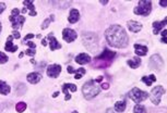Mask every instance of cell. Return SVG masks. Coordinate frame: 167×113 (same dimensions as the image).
<instances>
[{
  "mask_svg": "<svg viewBox=\"0 0 167 113\" xmlns=\"http://www.w3.org/2000/svg\"><path fill=\"white\" fill-rule=\"evenodd\" d=\"M105 38L112 47L124 48L128 45V35L120 25H112L105 32Z\"/></svg>",
  "mask_w": 167,
  "mask_h": 113,
  "instance_id": "obj_1",
  "label": "cell"
},
{
  "mask_svg": "<svg viewBox=\"0 0 167 113\" xmlns=\"http://www.w3.org/2000/svg\"><path fill=\"white\" fill-rule=\"evenodd\" d=\"M99 91H101V88L95 84L93 79L86 82L82 88V93H83V96L85 97V99H92L96 97L97 95L99 94Z\"/></svg>",
  "mask_w": 167,
  "mask_h": 113,
  "instance_id": "obj_2",
  "label": "cell"
},
{
  "mask_svg": "<svg viewBox=\"0 0 167 113\" xmlns=\"http://www.w3.org/2000/svg\"><path fill=\"white\" fill-rule=\"evenodd\" d=\"M98 37L95 33H83V44L85 46L86 48L91 51H96V49L98 48Z\"/></svg>",
  "mask_w": 167,
  "mask_h": 113,
  "instance_id": "obj_3",
  "label": "cell"
},
{
  "mask_svg": "<svg viewBox=\"0 0 167 113\" xmlns=\"http://www.w3.org/2000/svg\"><path fill=\"white\" fill-rule=\"evenodd\" d=\"M152 10V2L148 0H142L134 8L133 12L138 15H149Z\"/></svg>",
  "mask_w": 167,
  "mask_h": 113,
  "instance_id": "obj_4",
  "label": "cell"
},
{
  "mask_svg": "<svg viewBox=\"0 0 167 113\" xmlns=\"http://www.w3.org/2000/svg\"><path fill=\"white\" fill-rule=\"evenodd\" d=\"M129 97L132 99V101H134L136 103H140V102L144 101L145 99L149 97V94L146 91H143L139 89L138 87L132 88V90L129 93Z\"/></svg>",
  "mask_w": 167,
  "mask_h": 113,
  "instance_id": "obj_5",
  "label": "cell"
},
{
  "mask_svg": "<svg viewBox=\"0 0 167 113\" xmlns=\"http://www.w3.org/2000/svg\"><path fill=\"white\" fill-rule=\"evenodd\" d=\"M164 93H165V89H164L162 86H156L154 87L153 89H152L151 91V101L154 103V105H159V102H161V98H162V96L164 95Z\"/></svg>",
  "mask_w": 167,
  "mask_h": 113,
  "instance_id": "obj_6",
  "label": "cell"
},
{
  "mask_svg": "<svg viewBox=\"0 0 167 113\" xmlns=\"http://www.w3.org/2000/svg\"><path fill=\"white\" fill-rule=\"evenodd\" d=\"M116 56V52H114V51H110L108 49H105L104 50V52L102 53L101 56H98L95 58V61H96V64L101 63V62H104V68L107 66V64H106V61H110L113 60V58Z\"/></svg>",
  "mask_w": 167,
  "mask_h": 113,
  "instance_id": "obj_7",
  "label": "cell"
},
{
  "mask_svg": "<svg viewBox=\"0 0 167 113\" xmlns=\"http://www.w3.org/2000/svg\"><path fill=\"white\" fill-rule=\"evenodd\" d=\"M149 65H150V68L154 69V70H161V69L163 68L164 62L158 54H154V56H151Z\"/></svg>",
  "mask_w": 167,
  "mask_h": 113,
  "instance_id": "obj_8",
  "label": "cell"
},
{
  "mask_svg": "<svg viewBox=\"0 0 167 113\" xmlns=\"http://www.w3.org/2000/svg\"><path fill=\"white\" fill-rule=\"evenodd\" d=\"M61 72V66L58 64H51L47 68V75L51 78H57Z\"/></svg>",
  "mask_w": 167,
  "mask_h": 113,
  "instance_id": "obj_9",
  "label": "cell"
},
{
  "mask_svg": "<svg viewBox=\"0 0 167 113\" xmlns=\"http://www.w3.org/2000/svg\"><path fill=\"white\" fill-rule=\"evenodd\" d=\"M62 37L67 42H72L77 39V33L71 28H65L62 30Z\"/></svg>",
  "mask_w": 167,
  "mask_h": 113,
  "instance_id": "obj_10",
  "label": "cell"
},
{
  "mask_svg": "<svg viewBox=\"0 0 167 113\" xmlns=\"http://www.w3.org/2000/svg\"><path fill=\"white\" fill-rule=\"evenodd\" d=\"M9 20H10V22L12 23V27H13L14 30H18V28L22 26L23 23L25 22V18H24L23 15H16V16L11 15V16L9 18Z\"/></svg>",
  "mask_w": 167,
  "mask_h": 113,
  "instance_id": "obj_11",
  "label": "cell"
},
{
  "mask_svg": "<svg viewBox=\"0 0 167 113\" xmlns=\"http://www.w3.org/2000/svg\"><path fill=\"white\" fill-rule=\"evenodd\" d=\"M127 25H128L129 30L132 32V33H138V32H140L142 30V24L136 22V21H128Z\"/></svg>",
  "mask_w": 167,
  "mask_h": 113,
  "instance_id": "obj_12",
  "label": "cell"
},
{
  "mask_svg": "<svg viewBox=\"0 0 167 113\" xmlns=\"http://www.w3.org/2000/svg\"><path fill=\"white\" fill-rule=\"evenodd\" d=\"M91 61V56L87 53H80L75 56V62L79 64H86Z\"/></svg>",
  "mask_w": 167,
  "mask_h": 113,
  "instance_id": "obj_13",
  "label": "cell"
},
{
  "mask_svg": "<svg viewBox=\"0 0 167 113\" xmlns=\"http://www.w3.org/2000/svg\"><path fill=\"white\" fill-rule=\"evenodd\" d=\"M48 39H49V46H50V50L51 51H55V50L57 49H60L61 48V45L57 42V39L53 36V34H49L48 35Z\"/></svg>",
  "mask_w": 167,
  "mask_h": 113,
  "instance_id": "obj_14",
  "label": "cell"
},
{
  "mask_svg": "<svg viewBox=\"0 0 167 113\" xmlns=\"http://www.w3.org/2000/svg\"><path fill=\"white\" fill-rule=\"evenodd\" d=\"M79 20H80V13H79V11L77 9H71L68 21H69L71 24H74V23L78 22Z\"/></svg>",
  "mask_w": 167,
  "mask_h": 113,
  "instance_id": "obj_15",
  "label": "cell"
},
{
  "mask_svg": "<svg viewBox=\"0 0 167 113\" xmlns=\"http://www.w3.org/2000/svg\"><path fill=\"white\" fill-rule=\"evenodd\" d=\"M41 79H42V75H41L39 73H36V72L31 73V74H28V75H27V81H28L31 84L38 83Z\"/></svg>",
  "mask_w": 167,
  "mask_h": 113,
  "instance_id": "obj_16",
  "label": "cell"
},
{
  "mask_svg": "<svg viewBox=\"0 0 167 113\" xmlns=\"http://www.w3.org/2000/svg\"><path fill=\"white\" fill-rule=\"evenodd\" d=\"M167 23V19H164L162 22H154L153 23V28H154V34L157 35L161 32V30L163 28Z\"/></svg>",
  "mask_w": 167,
  "mask_h": 113,
  "instance_id": "obj_17",
  "label": "cell"
},
{
  "mask_svg": "<svg viewBox=\"0 0 167 113\" xmlns=\"http://www.w3.org/2000/svg\"><path fill=\"white\" fill-rule=\"evenodd\" d=\"M134 51H136V56H145L148 53V47L136 44L134 45Z\"/></svg>",
  "mask_w": 167,
  "mask_h": 113,
  "instance_id": "obj_18",
  "label": "cell"
},
{
  "mask_svg": "<svg viewBox=\"0 0 167 113\" xmlns=\"http://www.w3.org/2000/svg\"><path fill=\"white\" fill-rule=\"evenodd\" d=\"M12 39H13V37H12V36H9L4 49L7 50V51H10V52H16V50H18V46H14L12 44V42H11Z\"/></svg>",
  "mask_w": 167,
  "mask_h": 113,
  "instance_id": "obj_19",
  "label": "cell"
},
{
  "mask_svg": "<svg viewBox=\"0 0 167 113\" xmlns=\"http://www.w3.org/2000/svg\"><path fill=\"white\" fill-rule=\"evenodd\" d=\"M11 90V88L8 84L4 82V81H0V94L1 95H8Z\"/></svg>",
  "mask_w": 167,
  "mask_h": 113,
  "instance_id": "obj_20",
  "label": "cell"
},
{
  "mask_svg": "<svg viewBox=\"0 0 167 113\" xmlns=\"http://www.w3.org/2000/svg\"><path fill=\"white\" fill-rule=\"evenodd\" d=\"M140 64H141V59H140V58H138V56H136V58H132V59L128 60V65L132 69L139 68V66H140Z\"/></svg>",
  "mask_w": 167,
  "mask_h": 113,
  "instance_id": "obj_21",
  "label": "cell"
},
{
  "mask_svg": "<svg viewBox=\"0 0 167 113\" xmlns=\"http://www.w3.org/2000/svg\"><path fill=\"white\" fill-rule=\"evenodd\" d=\"M141 81H142V82H144L146 86L150 87L152 85V83L156 81V77H155V75H154V74H152V75H150V76H143V77L141 78Z\"/></svg>",
  "mask_w": 167,
  "mask_h": 113,
  "instance_id": "obj_22",
  "label": "cell"
},
{
  "mask_svg": "<svg viewBox=\"0 0 167 113\" xmlns=\"http://www.w3.org/2000/svg\"><path fill=\"white\" fill-rule=\"evenodd\" d=\"M23 4L26 6L27 9H30V15H31V16H36V12L34 11L35 7H34V4H33L32 1H24Z\"/></svg>",
  "mask_w": 167,
  "mask_h": 113,
  "instance_id": "obj_23",
  "label": "cell"
},
{
  "mask_svg": "<svg viewBox=\"0 0 167 113\" xmlns=\"http://www.w3.org/2000/svg\"><path fill=\"white\" fill-rule=\"evenodd\" d=\"M124 110H126V101H118L115 103V111L124 112Z\"/></svg>",
  "mask_w": 167,
  "mask_h": 113,
  "instance_id": "obj_24",
  "label": "cell"
},
{
  "mask_svg": "<svg viewBox=\"0 0 167 113\" xmlns=\"http://www.w3.org/2000/svg\"><path fill=\"white\" fill-rule=\"evenodd\" d=\"M25 109H26V103H25V102H19V103H16V110L19 113L24 112V111H25Z\"/></svg>",
  "mask_w": 167,
  "mask_h": 113,
  "instance_id": "obj_25",
  "label": "cell"
},
{
  "mask_svg": "<svg viewBox=\"0 0 167 113\" xmlns=\"http://www.w3.org/2000/svg\"><path fill=\"white\" fill-rule=\"evenodd\" d=\"M133 113H146V109L142 105H136L133 109Z\"/></svg>",
  "mask_w": 167,
  "mask_h": 113,
  "instance_id": "obj_26",
  "label": "cell"
},
{
  "mask_svg": "<svg viewBox=\"0 0 167 113\" xmlns=\"http://www.w3.org/2000/svg\"><path fill=\"white\" fill-rule=\"evenodd\" d=\"M74 73H75V79H80L82 76L85 74V69H79V70H74Z\"/></svg>",
  "mask_w": 167,
  "mask_h": 113,
  "instance_id": "obj_27",
  "label": "cell"
},
{
  "mask_svg": "<svg viewBox=\"0 0 167 113\" xmlns=\"http://www.w3.org/2000/svg\"><path fill=\"white\" fill-rule=\"evenodd\" d=\"M62 93H65V95H66V100H69L71 98V95L68 93V87H67L66 84L62 86Z\"/></svg>",
  "mask_w": 167,
  "mask_h": 113,
  "instance_id": "obj_28",
  "label": "cell"
},
{
  "mask_svg": "<svg viewBox=\"0 0 167 113\" xmlns=\"http://www.w3.org/2000/svg\"><path fill=\"white\" fill-rule=\"evenodd\" d=\"M9 60V58L7 56H6V54H4V52H1V51H0V63H6V62H7V61Z\"/></svg>",
  "mask_w": 167,
  "mask_h": 113,
  "instance_id": "obj_29",
  "label": "cell"
},
{
  "mask_svg": "<svg viewBox=\"0 0 167 113\" xmlns=\"http://www.w3.org/2000/svg\"><path fill=\"white\" fill-rule=\"evenodd\" d=\"M50 18H51V19L46 20V21L43 23V25H42V28H43V30H45V28H47V27H48V24H49V22H50V21H54V15H51Z\"/></svg>",
  "mask_w": 167,
  "mask_h": 113,
  "instance_id": "obj_30",
  "label": "cell"
},
{
  "mask_svg": "<svg viewBox=\"0 0 167 113\" xmlns=\"http://www.w3.org/2000/svg\"><path fill=\"white\" fill-rule=\"evenodd\" d=\"M25 53H26L27 56H34V54L36 53V51H35V49H27L26 51H25Z\"/></svg>",
  "mask_w": 167,
  "mask_h": 113,
  "instance_id": "obj_31",
  "label": "cell"
},
{
  "mask_svg": "<svg viewBox=\"0 0 167 113\" xmlns=\"http://www.w3.org/2000/svg\"><path fill=\"white\" fill-rule=\"evenodd\" d=\"M166 30H163V33H162V36H163V38H162V42H164V44H166Z\"/></svg>",
  "mask_w": 167,
  "mask_h": 113,
  "instance_id": "obj_32",
  "label": "cell"
},
{
  "mask_svg": "<svg viewBox=\"0 0 167 113\" xmlns=\"http://www.w3.org/2000/svg\"><path fill=\"white\" fill-rule=\"evenodd\" d=\"M4 9H6V4L4 2H0V14L4 11Z\"/></svg>",
  "mask_w": 167,
  "mask_h": 113,
  "instance_id": "obj_33",
  "label": "cell"
},
{
  "mask_svg": "<svg viewBox=\"0 0 167 113\" xmlns=\"http://www.w3.org/2000/svg\"><path fill=\"white\" fill-rule=\"evenodd\" d=\"M12 37L16 38V39H19V38H20V33H19V32H16V30H14V32L12 33Z\"/></svg>",
  "mask_w": 167,
  "mask_h": 113,
  "instance_id": "obj_34",
  "label": "cell"
},
{
  "mask_svg": "<svg viewBox=\"0 0 167 113\" xmlns=\"http://www.w3.org/2000/svg\"><path fill=\"white\" fill-rule=\"evenodd\" d=\"M27 46H28L31 49H35L36 48V45L33 42H27Z\"/></svg>",
  "mask_w": 167,
  "mask_h": 113,
  "instance_id": "obj_35",
  "label": "cell"
},
{
  "mask_svg": "<svg viewBox=\"0 0 167 113\" xmlns=\"http://www.w3.org/2000/svg\"><path fill=\"white\" fill-rule=\"evenodd\" d=\"M19 14H20V10H19V9H13V10H12L11 15H14V16H16V15H19Z\"/></svg>",
  "mask_w": 167,
  "mask_h": 113,
  "instance_id": "obj_36",
  "label": "cell"
},
{
  "mask_svg": "<svg viewBox=\"0 0 167 113\" xmlns=\"http://www.w3.org/2000/svg\"><path fill=\"white\" fill-rule=\"evenodd\" d=\"M34 37V35L33 34H27L26 36H25V38H24V42H26L27 39H31V38Z\"/></svg>",
  "mask_w": 167,
  "mask_h": 113,
  "instance_id": "obj_37",
  "label": "cell"
},
{
  "mask_svg": "<svg viewBox=\"0 0 167 113\" xmlns=\"http://www.w3.org/2000/svg\"><path fill=\"white\" fill-rule=\"evenodd\" d=\"M102 88H103V89H108V88H109V84L108 83L102 84Z\"/></svg>",
  "mask_w": 167,
  "mask_h": 113,
  "instance_id": "obj_38",
  "label": "cell"
},
{
  "mask_svg": "<svg viewBox=\"0 0 167 113\" xmlns=\"http://www.w3.org/2000/svg\"><path fill=\"white\" fill-rule=\"evenodd\" d=\"M68 73H70V74L74 73V69L72 66H68Z\"/></svg>",
  "mask_w": 167,
  "mask_h": 113,
  "instance_id": "obj_39",
  "label": "cell"
},
{
  "mask_svg": "<svg viewBox=\"0 0 167 113\" xmlns=\"http://www.w3.org/2000/svg\"><path fill=\"white\" fill-rule=\"evenodd\" d=\"M102 79H103V76H98L94 82H95V83H99V82H102Z\"/></svg>",
  "mask_w": 167,
  "mask_h": 113,
  "instance_id": "obj_40",
  "label": "cell"
},
{
  "mask_svg": "<svg viewBox=\"0 0 167 113\" xmlns=\"http://www.w3.org/2000/svg\"><path fill=\"white\" fill-rule=\"evenodd\" d=\"M42 45H43V46H46L47 45V40H46V39H43V40H42Z\"/></svg>",
  "mask_w": 167,
  "mask_h": 113,
  "instance_id": "obj_41",
  "label": "cell"
},
{
  "mask_svg": "<svg viewBox=\"0 0 167 113\" xmlns=\"http://www.w3.org/2000/svg\"><path fill=\"white\" fill-rule=\"evenodd\" d=\"M159 4H161V6H163V7H166V2H164V1H161Z\"/></svg>",
  "mask_w": 167,
  "mask_h": 113,
  "instance_id": "obj_42",
  "label": "cell"
},
{
  "mask_svg": "<svg viewBox=\"0 0 167 113\" xmlns=\"http://www.w3.org/2000/svg\"><path fill=\"white\" fill-rule=\"evenodd\" d=\"M107 113H115V112H114L113 109H108V110H107Z\"/></svg>",
  "mask_w": 167,
  "mask_h": 113,
  "instance_id": "obj_43",
  "label": "cell"
},
{
  "mask_svg": "<svg viewBox=\"0 0 167 113\" xmlns=\"http://www.w3.org/2000/svg\"><path fill=\"white\" fill-rule=\"evenodd\" d=\"M58 95H59V93H58V91H56V93H55V94H54V97H57Z\"/></svg>",
  "mask_w": 167,
  "mask_h": 113,
  "instance_id": "obj_44",
  "label": "cell"
},
{
  "mask_svg": "<svg viewBox=\"0 0 167 113\" xmlns=\"http://www.w3.org/2000/svg\"><path fill=\"white\" fill-rule=\"evenodd\" d=\"M25 12H26V9H25V8H24L23 10H22V13H25Z\"/></svg>",
  "mask_w": 167,
  "mask_h": 113,
  "instance_id": "obj_45",
  "label": "cell"
},
{
  "mask_svg": "<svg viewBox=\"0 0 167 113\" xmlns=\"http://www.w3.org/2000/svg\"><path fill=\"white\" fill-rule=\"evenodd\" d=\"M1 30H2V26H1V22H0V33H1Z\"/></svg>",
  "mask_w": 167,
  "mask_h": 113,
  "instance_id": "obj_46",
  "label": "cell"
},
{
  "mask_svg": "<svg viewBox=\"0 0 167 113\" xmlns=\"http://www.w3.org/2000/svg\"><path fill=\"white\" fill-rule=\"evenodd\" d=\"M72 113H79V112H78V111H73Z\"/></svg>",
  "mask_w": 167,
  "mask_h": 113,
  "instance_id": "obj_47",
  "label": "cell"
}]
</instances>
